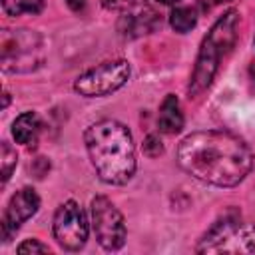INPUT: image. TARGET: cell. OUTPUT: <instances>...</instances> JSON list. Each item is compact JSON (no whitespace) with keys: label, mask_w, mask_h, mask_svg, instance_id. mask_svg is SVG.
<instances>
[{"label":"cell","mask_w":255,"mask_h":255,"mask_svg":"<svg viewBox=\"0 0 255 255\" xmlns=\"http://www.w3.org/2000/svg\"><path fill=\"white\" fill-rule=\"evenodd\" d=\"M177 163L199 181L233 187L245 179L253 165L247 143L223 129H203L185 135L177 147Z\"/></svg>","instance_id":"6da1fadb"},{"label":"cell","mask_w":255,"mask_h":255,"mask_svg":"<svg viewBox=\"0 0 255 255\" xmlns=\"http://www.w3.org/2000/svg\"><path fill=\"white\" fill-rule=\"evenodd\" d=\"M86 149L102 181L124 185L135 173V149L129 129L116 120H100L84 131Z\"/></svg>","instance_id":"7a4b0ae2"},{"label":"cell","mask_w":255,"mask_h":255,"mask_svg":"<svg viewBox=\"0 0 255 255\" xmlns=\"http://www.w3.org/2000/svg\"><path fill=\"white\" fill-rule=\"evenodd\" d=\"M237 28H239L237 10H227L211 26V30L201 42V48L195 60V68H193L189 88H187L189 98H197L211 86L217 74V68L221 64V58H225L237 42Z\"/></svg>","instance_id":"3957f363"},{"label":"cell","mask_w":255,"mask_h":255,"mask_svg":"<svg viewBox=\"0 0 255 255\" xmlns=\"http://www.w3.org/2000/svg\"><path fill=\"white\" fill-rule=\"evenodd\" d=\"M197 253H251L255 251V225L237 215H225L215 221L195 247Z\"/></svg>","instance_id":"277c9868"},{"label":"cell","mask_w":255,"mask_h":255,"mask_svg":"<svg viewBox=\"0 0 255 255\" xmlns=\"http://www.w3.org/2000/svg\"><path fill=\"white\" fill-rule=\"evenodd\" d=\"M0 54L4 72H32L44 62L42 38L32 30H4Z\"/></svg>","instance_id":"5b68a950"},{"label":"cell","mask_w":255,"mask_h":255,"mask_svg":"<svg viewBox=\"0 0 255 255\" xmlns=\"http://www.w3.org/2000/svg\"><path fill=\"white\" fill-rule=\"evenodd\" d=\"M129 78V64L126 60L104 62L84 72L76 82L74 90L86 98H100L120 90Z\"/></svg>","instance_id":"8992f818"},{"label":"cell","mask_w":255,"mask_h":255,"mask_svg":"<svg viewBox=\"0 0 255 255\" xmlns=\"http://www.w3.org/2000/svg\"><path fill=\"white\" fill-rule=\"evenodd\" d=\"M92 227L98 243L106 251H118L120 247H124L126 243L124 215L104 195L92 199Z\"/></svg>","instance_id":"52a82bcc"},{"label":"cell","mask_w":255,"mask_h":255,"mask_svg":"<svg viewBox=\"0 0 255 255\" xmlns=\"http://www.w3.org/2000/svg\"><path fill=\"white\" fill-rule=\"evenodd\" d=\"M54 239L66 251H80L88 241V223L82 207L70 199L64 201L54 215Z\"/></svg>","instance_id":"ba28073f"},{"label":"cell","mask_w":255,"mask_h":255,"mask_svg":"<svg viewBox=\"0 0 255 255\" xmlns=\"http://www.w3.org/2000/svg\"><path fill=\"white\" fill-rule=\"evenodd\" d=\"M40 207V197L32 187H24L20 191H16L4 211L2 217V241H10L12 235L20 229V225L24 221H28Z\"/></svg>","instance_id":"9c48e42d"},{"label":"cell","mask_w":255,"mask_h":255,"mask_svg":"<svg viewBox=\"0 0 255 255\" xmlns=\"http://www.w3.org/2000/svg\"><path fill=\"white\" fill-rule=\"evenodd\" d=\"M161 26V16L149 4H133L118 20V32L124 38H139Z\"/></svg>","instance_id":"30bf717a"},{"label":"cell","mask_w":255,"mask_h":255,"mask_svg":"<svg viewBox=\"0 0 255 255\" xmlns=\"http://www.w3.org/2000/svg\"><path fill=\"white\" fill-rule=\"evenodd\" d=\"M157 126L163 133H177L183 128V114L179 108V100L173 94H167L159 106Z\"/></svg>","instance_id":"8fae6325"},{"label":"cell","mask_w":255,"mask_h":255,"mask_svg":"<svg viewBox=\"0 0 255 255\" xmlns=\"http://www.w3.org/2000/svg\"><path fill=\"white\" fill-rule=\"evenodd\" d=\"M40 129H42V122H40L38 114H34V112L20 114L14 120V124H12V135H14V139L18 143H24V145H34Z\"/></svg>","instance_id":"7c38bea8"},{"label":"cell","mask_w":255,"mask_h":255,"mask_svg":"<svg viewBox=\"0 0 255 255\" xmlns=\"http://www.w3.org/2000/svg\"><path fill=\"white\" fill-rule=\"evenodd\" d=\"M169 24H171V28L175 32L185 34L191 28H195V24H197V12L193 8H189V6H177L169 14Z\"/></svg>","instance_id":"4fadbf2b"},{"label":"cell","mask_w":255,"mask_h":255,"mask_svg":"<svg viewBox=\"0 0 255 255\" xmlns=\"http://www.w3.org/2000/svg\"><path fill=\"white\" fill-rule=\"evenodd\" d=\"M42 6H44V0H2V8L8 16L38 14Z\"/></svg>","instance_id":"5bb4252c"},{"label":"cell","mask_w":255,"mask_h":255,"mask_svg":"<svg viewBox=\"0 0 255 255\" xmlns=\"http://www.w3.org/2000/svg\"><path fill=\"white\" fill-rule=\"evenodd\" d=\"M2 183H6L16 167V161H18V155H16V149L10 147V143L2 141Z\"/></svg>","instance_id":"9a60e30c"},{"label":"cell","mask_w":255,"mask_h":255,"mask_svg":"<svg viewBox=\"0 0 255 255\" xmlns=\"http://www.w3.org/2000/svg\"><path fill=\"white\" fill-rule=\"evenodd\" d=\"M143 153L147 157H157L163 153V145H161V139L155 135V133H149L145 139H143Z\"/></svg>","instance_id":"2e32d148"},{"label":"cell","mask_w":255,"mask_h":255,"mask_svg":"<svg viewBox=\"0 0 255 255\" xmlns=\"http://www.w3.org/2000/svg\"><path fill=\"white\" fill-rule=\"evenodd\" d=\"M18 253H50V247L48 245H44V243H40L38 239H26L24 243H20L18 245V249H16Z\"/></svg>","instance_id":"e0dca14e"},{"label":"cell","mask_w":255,"mask_h":255,"mask_svg":"<svg viewBox=\"0 0 255 255\" xmlns=\"http://www.w3.org/2000/svg\"><path fill=\"white\" fill-rule=\"evenodd\" d=\"M135 4V0H102V6L108 10H118V12H126Z\"/></svg>","instance_id":"ac0fdd59"},{"label":"cell","mask_w":255,"mask_h":255,"mask_svg":"<svg viewBox=\"0 0 255 255\" xmlns=\"http://www.w3.org/2000/svg\"><path fill=\"white\" fill-rule=\"evenodd\" d=\"M223 2H229V0H197V4H199V8H201L203 12H209V10H213L215 6H219V4H223Z\"/></svg>","instance_id":"d6986e66"},{"label":"cell","mask_w":255,"mask_h":255,"mask_svg":"<svg viewBox=\"0 0 255 255\" xmlns=\"http://www.w3.org/2000/svg\"><path fill=\"white\" fill-rule=\"evenodd\" d=\"M66 4L72 12H82L86 8V0H66Z\"/></svg>","instance_id":"ffe728a7"},{"label":"cell","mask_w":255,"mask_h":255,"mask_svg":"<svg viewBox=\"0 0 255 255\" xmlns=\"http://www.w3.org/2000/svg\"><path fill=\"white\" fill-rule=\"evenodd\" d=\"M155 2H159V4H169V6H171V4H177L179 0H155Z\"/></svg>","instance_id":"44dd1931"},{"label":"cell","mask_w":255,"mask_h":255,"mask_svg":"<svg viewBox=\"0 0 255 255\" xmlns=\"http://www.w3.org/2000/svg\"><path fill=\"white\" fill-rule=\"evenodd\" d=\"M8 102H10V98H8V94H4V108L8 106Z\"/></svg>","instance_id":"7402d4cb"},{"label":"cell","mask_w":255,"mask_h":255,"mask_svg":"<svg viewBox=\"0 0 255 255\" xmlns=\"http://www.w3.org/2000/svg\"><path fill=\"white\" fill-rule=\"evenodd\" d=\"M251 76H253V80H255V62L251 64Z\"/></svg>","instance_id":"603a6c76"}]
</instances>
